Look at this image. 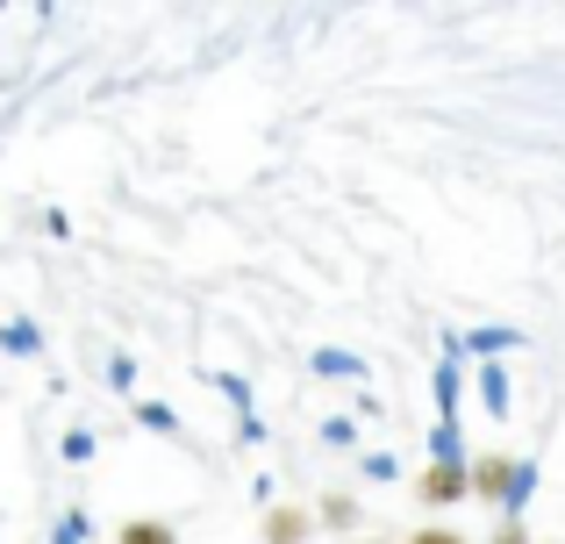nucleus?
<instances>
[{
    "label": "nucleus",
    "instance_id": "f03ea898",
    "mask_svg": "<svg viewBox=\"0 0 565 544\" xmlns=\"http://www.w3.org/2000/svg\"><path fill=\"white\" fill-rule=\"evenodd\" d=\"M466 473H472V494H480V502H509V488H515V466L501 459V451H487V459H472Z\"/></svg>",
    "mask_w": 565,
    "mask_h": 544
},
{
    "label": "nucleus",
    "instance_id": "423d86ee",
    "mask_svg": "<svg viewBox=\"0 0 565 544\" xmlns=\"http://www.w3.org/2000/svg\"><path fill=\"white\" fill-rule=\"evenodd\" d=\"M408 544H466V531H444V523H429V531H415Z\"/></svg>",
    "mask_w": 565,
    "mask_h": 544
},
{
    "label": "nucleus",
    "instance_id": "6e6552de",
    "mask_svg": "<svg viewBox=\"0 0 565 544\" xmlns=\"http://www.w3.org/2000/svg\"><path fill=\"white\" fill-rule=\"evenodd\" d=\"M365 544H386V537H365Z\"/></svg>",
    "mask_w": 565,
    "mask_h": 544
},
{
    "label": "nucleus",
    "instance_id": "20e7f679",
    "mask_svg": "<svg viewBox=\"0 0 565 544\" xmlns=\"http://www.w3.org/2000/svg\"><path fill=\"white\" fill-rule=\"evenodd\" d=\"M115 544H180V531L158 523V516H137V523H122V537H115Z\"/></svg>",
    "mask_w": 565,
    "mask_h": 544
},
{
    "label": "nucleus",
    "instance_id": "39448f33",
    "mask_svg": "<svg viewBox=\"0 0 565 544\" xmlns=\"http://www.w3.org/2000/svg\"><path fill=\"white\" fill-rule=\"evenodd\" d=\"M322 523H330V531H344V523H359V502H351V494H330V502H322Z\"/></svg>",
    "mask_w": 565,
    "mask_h": 544
},
{
    "label": "nucleus",
    "instance_id": "7ed1b4c3",
    "mask_svg": "<svg viewBox=\"0 0 565 544\" xmlns=\"http://www.w3.org/2000/svg\"><path fill=\"white\" fill-rule=\"evenodd\" d=\"M265 544H308V537H316V516H308V509H273V516H265V531H258Z\"/></svg>",
    "mask_w": 565,
    "mask_h": 544
},
{
    "label": "nucleus",
    "instance_id": "0eeeda50",
    "mask_svg": "<svg viewBox=\"0 0 565 544\" xmlns=\"http://www.w3.org/2000/svg\"><path fill=\"white\" fill-rule=\"evenodd\" d=\"M494 544H530V531H523V523H501V531H494Z\"/></svg>",
    "mask_w": 565,
    "mask_h": 544
},
{
    "label": "nucleus",
    "instance_id": "f257e3e1",
    "mask_svg": "<svg viewBox=\"0 0 565 544\" xmlns=\"http://www.w3.org/2000/svg\"><path fill=\"white\" fill-rule=\"evenodd\" d=\"M415 494H423L429 509H451V502H466V494H472V473L458 459H437L423 480H415Z\"/></svg>",
    "mask_w": 565,
    "mask_h": 544
}]
</instances>
